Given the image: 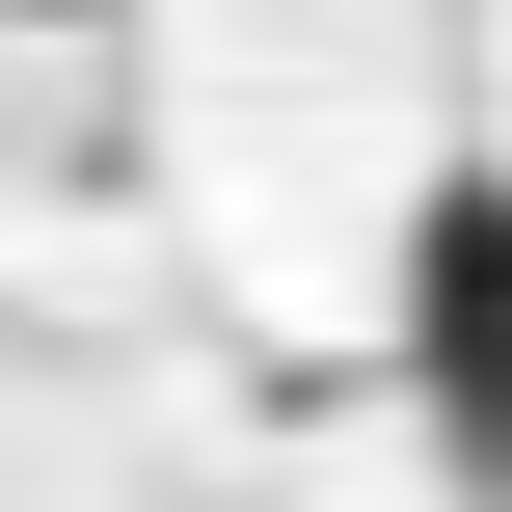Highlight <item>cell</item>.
I'll list each match as a JSON object with an SVG mask.
<instances>
[{"label":"cell","mask_w":512,"mask_h":512,"mask_svg":"<svg viewBox=\"0 0 512 512\" xmlns=\"http://www.w3.org/2000/svg\"><path fill=\"white\" fill-rule=\"evenodd\" d=\"M405 378H432V459L512 486V162H459L405 216Z\"/></svg>","instance_id":"1"},{"label":"cell","mask_w":512,"mask_h":512,"mask_svg":"<svg viewBox=\"0 0 512 512\" xmlns=\"http://www.w3.org/2000/svg\"><path fill=\"white\" fill-rule=\"evenodd\" d=\"M0 27H108V0H0Z\"/></svg>","instance_id":"2"}]
</instances>
